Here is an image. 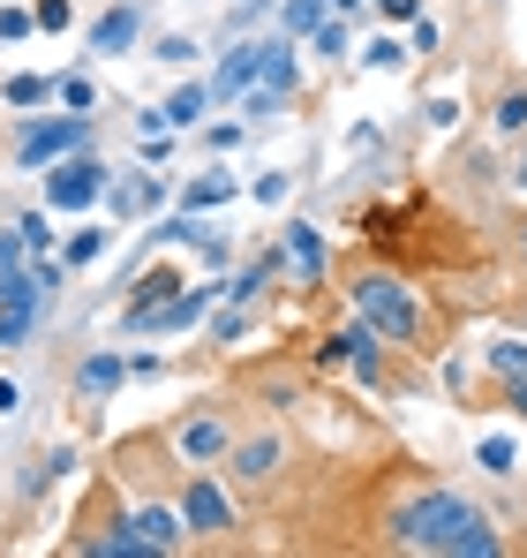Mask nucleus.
Here are the masks:
<instances>
[{
    "instance_id": "1",
    "label": "nucleus",
    "mask_w": 527,
    "mask_h": 558,
    "mask_svg": "<svg viewBox=\"0 0 527 558\" xmlns=\"http://www.w3.org/2000/svg\"><path fill=\"white\" fill-rule=\"evenodd\" d=\"M392 544H400V551H438V558H498L505 551V536L490 529V513H475L459 490L415 498V506L392 521Z\"/></svg>"
},
{
    "instance_id": "2",
    "label": "nucleus",
    "mask_w": 527,
    "mask_h": 558,
    "mask_svg": "<svg viewBox=\"0 0 527 558\" xmlns=\"http://www.w3.org/2000/svg\"><path fill=\"white\" fill-rule=\"evenodd\" d=\"M354 310H361V325H377L384 340H422V310H415V294H407L400 279L361 272L354 279Z\"/></svg>"
},
{
    "instance_id": "3",
    "label": "nucleus",
    "mask_w": 527,
    "mask_h": 558,
    "mask_svg": "<svg viewBox=\"0 0 527 558\" xmlns=\"http://www.w3.org/2000/svg\"><path fill=\"white\" fill-rule=\"evenodd\" d=\"M76 151H90V113L30 121V129L15 136V167H30V174H46V167H61V159H76Z\"/></svg>"
},
{
    "instance_id": "4",
    "label": "nucleus",
    "mask_w": 527,
    "mask_h": 558,
    "mask_svg": "<svg viewBox=\"0 0 527 558\" xmlns=\"http://www.w3.org/2000/svg\"><path fill=\"white\" fill-rule=\"evenodd\" d=\"M106 196V167L76 151V159H61V167H46V211H84Z\"/></svg>"
},
{
    "instance_id": "5",
    "label": "nucleus",
    "mask_w": 527,
    "mask_h": 558,
    "mask_svg": "<svg viewBox=\"0 0 527 558\" xmlns=\"http://www.w3.org/2000/svg\"><path fill=\"white\" fill-rule=\"evenodd\" d=\"M211 310V287H188V294H167L151 310H128V332H196Z\"/></svg>"
},
{
    "instance_id": "6",
    "label": "nucleus",
    "mask_w": 527,
    "mask_h": 558,
    "mask_svg": "<svg viewBox=\"0 0 527 558\" xmlns=\"http://www.w3.org/2000/svg\"><path fill=\"white\" fill-rule=\"evenodd\" d=\"M294 92V46H271V61H264V76L242 92V113H279Z\"/></svg>"
},
{
    "instance_id": "7",
    "label": "nucleus",
    "mask_w": 527,
    "mask_h": 558,
    "mask_svg": "<svg viewBox=\"0 0 527 558\" xmlns=\"http://www.w3.org/2000/svg\"><path fill=\"white\" fill-rule=\"evenodd\" d=\"M264 61H271V46H234V53L219 61V76H211V98H226V106H234V98L264 76Z\"/></svg>"
},
{
    "instance_id": "8",
    "label": "nucleus",
    "mask_w": 527,
    "mask_h": 558,
    "mask_svg": "<svg viewBox=\"0 0 527 558\" xmlns=\"http://www.w3.org/2000/svg\"><path fill=\"white\" fill-rule=\"evenodd\" d=\"M181 521H188V536H219L234 513H226L219 483H188V498H181Z\"/></svg>"
},
{
    "instance_id": "9",
    "label": "nucleus",
    "mask_w": 527,
    "mask_h": 558,
    "mask_svg": "<svg viewBox=\"0 0 527 558\" xmlns=\"http://www.w3.org/2000/svg\"><path fill=\"white\" fill-rule=\"evenodd\" d=\"M136 31H144L136 0H128V8H106V15L90 23V53H128V46H136Z\"/></svg>"
},
{
    "instance_id": "10",
    "label": "nucleus",
    "mask_w": 527,
    "mask_h": 558,
    "mask_svg": "<svg viewBox=\"0 0 527 558\" xmlns=\"http://www.w3.org/2000/svg\"><path fill=\"white\" fill-rule=\"evenodd\" d=\"M324 363H354L361 377H377V325H361V332H340V340L324 348Z\"/></svg>"
},
{
    "instance_id": "11",
    "label": "nucleus",
    "mask_w": 527,
    "mask_h": 558,
    "mask_svg": "<svg viewBox=\"0 0 527 558\" xmlns=\"http://www.w3.org/2000/svg\"><path fill=\"white\" fill-rule=\"evenodd\" d=\"M226 446H234V438H226V423H219V415H196V423L181 430V453H188V461H219Z\"/></svg>"
},
{
    "instance_id": "12",
    "label": "nucleus",
    "mask_w": 527,
    "mask_h": 558,
    "mask_svg": "<svg viewBox=\"0 0 527 558\" xmlns=\"http://www.w3.org/2000/svg\"><path fill=\"white\" fill-rule=\"evenodd\" d=\"M271 461H279V438H242V446H226V468H234L242 483L271 475Z\"/></svg>"
},
{
    "instance_id": "13",
    "label": "nucleus",
    "mask_w": 527,
    "mask_h": 558,
    "mask_svg": "<svg viewBox=\"0 0 527 558\" xmlns=\"http://www.w3.org/2000/svg\"><path fill=\"white\" fill-rule=\"evenodd\" d=\"M286 265L302 279H317L324 272V234H317V227H286Z\"/></svg>"
},
{
    "instance_id": "14",
    "label": "nucleus",
    "mask_w": 527,
    "mask_h": 558,
    "mask_svg": "<svg viewBox=\"0 0 527 558\" xmlns=\"http://www.w3.org/2000/svg\"><path fill=\"white\" fill-rule=\"evenodd\" d=\"M234 174H219V167H211V174H196V182L181 189V211H211V204H226V196H234Z\"/></svg>"
},
{
    "instance_id": "15",
    "label": "nucleus",
    "mask_w": 527,
    "mask_h": 558,
    "mask_svg": "<svg viewBox=\"0 0 527 558\" xmlns=\"http://www.w3.org/2000/svg\"><path fill=\"white\" fill-rule=\"evenodd\" d=\"M128 529H136V536H144L151 551H174V544H181V529H188V521H174V513H159V506H144V513H136Z\"/></svg>"
},
{
    "instance_id": "16",
    "label": "nucleus",
    "mask_w": 527,
    "mask_h": 558,
    "mask_svg": "<svg viewBox=\"0 0 527 558\" xmlns=\"http://www.w3.org/2000/svg\"><path fill=\"white\" fill-rule=\"evenodd\" d=\"M204 106H211V92H204V84H181L159 113H167V129H196V121H204Z\"/></svg>"
},
{
    "instance_id": "17",
    "label": "nucleus",
    "mask_w": 527,
    "mask_h": 558,
    "mask_svg": "<svg viewBox=\"0 0 527 558\" xmlns=\"http://www.w3.org/2000/svg\"><path fill=\"white\" fill-rule=\"evenodd\" d=\"M324 8H332V0H286V31H294V38H317V31L332 23Z\"/></svg>"
},
{
    "instance_id": "18",
    "label": "nucleus",
    "mask_w": 527,
    "mask_h": 558,
    "mask_svg": "<svg viewBox=\"0 0 527 558\" xmlns=\"http://www.w3.org/2000/svg\"><path fill=\"white\" fill-rule=\"evenodd\" d=\"M490 371L505 377V385L527 377V340H490Z\"/></svg>"
},
{
    "instance_id": "19",
    "label": "nucleus",
    "mask_w": 527,
    "mask_h": 558,
    "mask_svg": "<svg viewBox=\"0 0 527 558\" xmlns=\"http://www.w3.org/2000/svg\"><path fill=\"white\" fill-rule=\"evenodd\" d=\"M53 98H61L69 113H90V106H98V92H90V76H53Z\"/></svg>"
},
{
    "instance_id": "20",
    "label": "nucleus",
    "mask_w": 527,
    "mask_h": 558,
    "mask_svg": "<svg viewBox=\"0 0 527 558\" xmlns=\"http://www.w3.org/2000/svg\"><path fill=\"white\" fill-rule=\"evenodd\" d=\"M167 294H181L174 272H144V279H136V302H128V310H151V302H167Z\"/></svg>"
},
{
    "instance_id": "21",
    "label": "nucleus",
    "mask_w": 527,
    "mask_h": 558,
    "mask_svg": "<svg viewBox=\"0 0 527 558\" xmlns=\"http://www.w3.org/2000/svg\"><path fill=\"white\" fill-rule=\"evenodd\" d=\"M121 371H128L121 355H90V363H84V392H106V385H121Z\"/></svg>"
},
{
    "instance_id": "22",
    "label": "nucleus",
    "mask_w": 527,
    "mask_h": 558,
    "mask_svg": "<svg viewBox=\"0 0 527 558\" xmlns=\"http://www.w3.org/2000/svg\"><path fill=\"white\" fill-rule=\"evenodd\" d=\"M53 98V76H8V106H38Z\"/></svg>"
},
{
    "instance_id": "23",
    "label": "nucleus",
    "mask_w": 527,
    "mask_h": 558,
    "mask_svg": "<svg viewBox=\"0 0 527 558\" xmlns=\"http://www.w3.org/2000/svg\"><path fill=\"white\" fill-rule=\"evenodd\" d=\"M30 31H38V8H0V46L30 38Z\"/></svg>"
},
{
    "instance_id": "24",
    "label": "nucleus",
    "mask_w": 527,
    "mask_h": 558,
    "mask_svg": "<svg viewBox=\"0 0 527 558\" xmlns=\"http://www.w3.org/2000/svg\"><path fill=\"white\" fill-rule=\"evenodd\" d=\"M513 461H520V446H513L505 430H498V438H482V468H498V475H505Z\"/></svg>"
},
{
    "instance_id": "25",
    "label": "nucleus",
    "mask_w": 527,
    "mask_h": 558,
    "mask_svg": "<svg viewBox=\"0 0 527 558\" xmlns=\"http://www.w3.org/2000/svg\"><path fill=\"white\" fill-rule=\"evenodd\" d=\"M90 257H106V227H84V234L69 242V265H90Z\"/></svg>"
},
{
    "instance_id": "26",
    "label": "nucleus",
    "mask_w": 527,
    "mask_h": 558,
    "mask_svg": "<svg viewBox=\"0 0 527 558\" xmlns=\"http://www.w3.org/2000/svg\"><path fill=\"white\" fill-rule=\"evenodd\" d=\"M309 46H317V53H324V61H340V53H347V23H324V31H317V38H309Z\"/></svg>"
},
{
    "instance_id": "27",
    "label": "nucleus",
    "mask_w": 527,
    "mask_h": 558,
    "mask_svg": "<svg viewBox=\"0 0 527 558\" xmlns=\"http://www.w3.org/2000/svg\"><path fill=\"white\" fill-rule=\"evenodd\" d=\"M15 234H23L30 250H46V242H53V227H46V211H23V219H15Z\"/></svg>"
},
{
    "instance_id": "28",
    "label": "nucleus",
    "mask_w": 527,
    "mask_h": 558,
    "mask_svg": "<svg viewBox=\"0 0 527 558\" xmlns=\"http://www.w3.org/2000/svg\"><path fill=\"white\" fill-rule=\"evenodd\" d=\"M400 53H407L400 38H369V69H400Z\"/></svg>"
},
{
    "instance_id": "29",
    "label": "nucleus",
    "mask_w": 527,
    "mask_h": 558,
    "mask_svg": "<svg viewBox=\"0 0 527 558\" xmlns=\"http://www.w3.org/2000/svg\"><path fill=\"white\" fill-rule=\"evenodd\" d=\"M498 129H527V92H513L505 106H498Z\"/></svg>"
},
{
    "instance_id": "30",
    "label": "nucleus",
    "mask_w": 527,
    "mask_h": 558,
    "mask_svg": "<svg viewBox=\"0 0 527 558\" xmlns=\"http://www.w3.org/2000/svg\"><path fill=\"white\" fill-rule=\"evenodd\" d=\"M38 31H69V0H38Z\"/></svg>"
},
{
    "instance_id": "31",
    "label": "nucleus",
    "mask_w": 527,
    "mask_h": 558,
    "mask_svg": "<svg viewBox=\"0 0 527 558\" xmlns=\"http://www.w3.org/2000/svg\"><path fill=\"white\" fill-rule=\"evenodd\" d=\"M151 53H159V61H174V69H181V61H188V53H196V46H188V38H159V46H151Z\"/></svg>"
},
{
    "instance_id": "32",
    "label": "nucleus",
    "mask_w": 527,
    "mask_h": 558,
    "mask_svg": "<svg viewBox=\"0 0 527 558\" xmlns=\"http://www.w3.org/2000/svg\"><path fill=\"white\" fill-rule=\"evenodd\" d=\"M15 408H23V385H15V377H0V415H15Z\"/></svg>"
},
{
    "instance_id": "33",
    "label": "nucleus",
    "mask_w": 527,
    "mask_h": 558,
    "mask_svg": "<svg viewBox=\"0 0 527 558\" xmlns=\"http://www.w3.org/2000/svg\"><path fill=\"white\" fill-rule=\"evenodd\" d=\"M513 408H520V415H527V377H513Z\"/></svg>"
},
{
    "instance_id": "34",
    "label": "nucleus",
    "mask_w": 527,
    "mask_h": 558,
    "mask_svg": "<svg viewBox=\"0 0 527 558\" xmlns=\"http://www.w3.org/2000/svg\"><path fill=\"white\" fill-rule=\"evenodd\" d=\"M520 189H527V159H520Z\"/></svg>"
},
{
    "instance_id": "35",
    "label": "nucleus",
    "mask_w": 527,
    "mask_h": 558,
    "mask_svg": "<svg viewBox=\"0 0 527 558\" xmlns=\"http://www.w3.org/2000/svg\"><path fill=\"white\" fill-rule=\"evenodd\" d=\"M332 8H354V0H332Z\"/></svg>"
}]
</instances>
